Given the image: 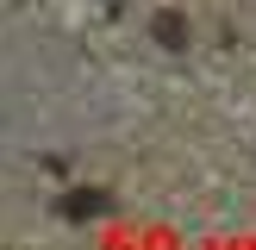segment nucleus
Instances as JSON below:
<instances>
[{"label":"nucleus","mask_w":256,"mask_h":250,"mask_svg":"<svg viewBox=\"0 0 256 250\" xmlns=\"http://www.w3.org/2000/svg\"><path fill=\"white\" fill-rule=\"evenodd\" d=\"M150 32L162 38V50H188V25H182V12H156V25Z\"/></svg>","instance_id":"f03ea898"},{"label":"nucleus","mask_w":256,"mask_h":250,"mask_svg":"<svg viewBox=\"0 0 256 250\" xmlns=\"http://www.w3.org/2000/svg\"><path fill=\"white\" fill-rule=\"evenodd\" d=\"M62 212H69V219H100V212H112V200L100 194V188H75V194L62 200Z\"/></svg>","instance_id":"f257e3e1"}]
</instances>
